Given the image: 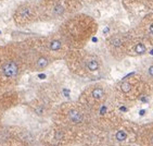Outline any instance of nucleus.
<instances>
[{"label":"nucleus","mask_w":153,"mask_h":146,"mask_svg":"<svg viewBox=\"0 0 153 146\" xmlns=\"http://www.w3.org/2000/svg\"><path fill=\"white\" fill-rule=\"evenodd\" d=\"M27 70L22 43H9L0 51V93L12 90Z\"/></svg>","instance_id":"obj_1"},{"label":"nucleus","mask_w":153,"mask_h":146,"mask_svg":"<svg viewBox=\"0 0 153 146\" xmlns=\"http://www.w3.org/2000/svg\"><path fill=\"white\" fill-rule=\"evenodd\" d=\"M89 110L82 104L66 103L59 106L54 111V121L57 126L63 129L72 142L78 136H84V131L89 124Z\"/></svg>","instance_id":"obj_2"},{"label":"nucleus","mask_w":153,"mask_h":146,"mask_svg":"<svg viewBox=\"0 0 153 146\" xmlns=\"http://www.w3.org/2000/svg\"><path fill=\"white\" fill-rule=\"evenodd\" d=\"M98 28L94 21L86 14L75 13L67 18L60 27V35L70 48L80 49Z\"/></svg>","instance_id":"obj_3"},{"label":"nucleus","mask_w":153,"mask_h":146,"mask_svg":"<svg viewBox=\"0 0 153 146\" xmlns=\"http://www.w3.org/2000/svg\"><path fill=\"white\" fill-rule=\"evenodd\" d=\"M78 0H41L38 3L40 20L53 21L70 18L78 9Z\"/></svg>","instance_id":"obj_4"},{"label":"nucleus","mask_w":153,"mask_h":146,"mask_svg":"<svg viewBox=\"0 0 153 146\" xmlns=\"http://www.w3.org/2000/svg\"><path fill=\"white\" fill-rule=\"evenodd\" d=\"M66 63L72 72L75 74L86 76L100 69V60L92 53L82 51L80 49L68 50L65 55Z\"/></svg>","instance_id":"obj_5"},{"label":"nucleus","mask_w":153,"mask_h":146,"mask_svg":"<svg viewBox=\"0 0 153 146\" xmlns=\"http://www.w3.org/2000/svg\"><path fill=\"white\" fill-rule=\"evenodd\" d=\"M12 19L15 25L20 27L28 26L30 24L39 21L40 13L38 4H35L30 1H26L19 4L13 12Z\"/></svg>","instance_id":"obj_6"},{"label":"nucleus","mask_w":153,"mask_h":146,"mask_svg":"<svg viewBox=\"0 0 153 146\" xmlns=\"http://www.w3.org/2000/svg\"><path fill=\"white\" fill-rule=\"evenodd\" d=\"M137 140L141 146H153V125L143 129L137 135Z\"/></svg>","instance_id":"obj_7"},{"label":"nucleus","mask_w":153,"mask_h":146,"mask_svg":"<svg viewBox=\"0 0 153 146\" xmlns=\"http://www.w3.org/2000/svg\"><path fill=\"white\" fill-rule=\"evenodd\" d=\"M135 49H136V51H137V52L142 53V52H144V51H146V47H144L142 44H138V45L136 46V48H135Z\"/></svg>","instance_id":"obj_8"},{"label":"nucleus","mask_w":153,"mask_h":146,"mask_svg":"<svg viewBox=\"0 0 153 146\" xmlns=\"http://www.w3.org/2000/svg\"><path fill=\"white\" fill-rule=\"evenodd\" d=\"M149 74H150L151 76H153V66H151V67L149 68Z\"/></svg>","instance_id":"obj_9"},{"label":"nucleus","mask_w":153,"mask_h":146,"mask_svg":"<svg viewBox=\"0 0 153 146\" xmlns=\"http://www.w3.org/2000/svg\"><path fill=\"white\" fill-rule=\"evenodd\" d=\"M149 31H150V33H151V34H153V23H152L151 25H150V28H149Z\"/></svg>","instance_id":"obj_10"},{"label":"nucleus","mask_w":153,"mask_h":146,"mask_svg":"<svg viewBox=\"0 0 153 146\" xmlns=\"http://www.w3.org/2000/svg\"><path fill=\"white\" fill-rule=\"evenodd\" d=\"M1 48H2V46H1V45H0V51H1Z\"/></svg>","instance_id":"obj_11"},{"label":"nucleus","mask_w":153,"mask_h":146,"mask_svg":"<svg viewBox=\"0 0 153 146\" xmlns=\"http://www.w3.org/2000/svg\"><path fill=\"white\" fill-rule=\"evenodd\" d=\"M0 1H1V0H0Z\"/></svg>","instance_id":"obj_12"}]
</instances>
